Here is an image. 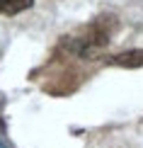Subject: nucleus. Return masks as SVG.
I'll list each match as a JSON object with an SVG mask.
<instances>
[{"instance_id": "f257e3e1", "label": "nucleus", "mask_w": 143, "mask_h": 148, "mask_svg": "<svg viewBox=\"0 0 143 148\" xmlns=\"http://www.w3.org/2000/svg\"><path fill=\"white\" fill-rule=\"evenodd\" d=\"M116 27V17L114 15H102L97 20H92L88 27H83L73 39L66 41L68 51L75 53L80 58H95L104 46L109 44V36Z\"/></svg>"}, {"instance_id": "f03ea898", "label": "nucleus", "mask_w": 143, "mask_h": 148, "mask_svg": "<svg viewBox=\"0 0 143 148\" xmlns=\"http://www.w3.org/2000/svg\"><path fill=\"white\" fill-rule=\"evenodd\" d=\"M109 66H121V68H138L143 66V49H133V51H124L116 56L107 58Z\"/></svg>"}, {"instance_id": "7ed1b4c3", "label": "nucleus", "mask_w": 143, "mask_h": 148, "mask_svg": "<svg viewBox=\"0 0 143 148\" xmlns=\"http://www.w3.org/2000/svg\"><path fill=\"white\" fill-rule=\"evenodd\" d=\"M32 5L34 0H0V15H20Z\"/></svg>"}, {"instance_id": "20e7f679", "label": "nucleus", "mask_w": 143, "mask_h": 148, "mask_svg": "<svg viewBox=\"0 0 143 148\" xmlns=\"http://www.w3.org/2000/svg\"><path fill=\"white\" fill-rule=\"evenodd\" d=\"M0 148H8V146H5V143H3V141H0Z\"/></svg>"}]
</instances>
